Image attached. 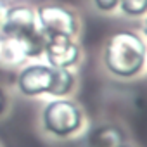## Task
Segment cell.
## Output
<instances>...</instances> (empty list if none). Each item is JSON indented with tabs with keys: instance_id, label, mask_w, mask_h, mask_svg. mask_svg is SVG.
Segmentation results:
<instances>
[{
	"instance_id": "30bf717a",
	"label": "cell",
	"mask_w": 147,
	"mask_h": 147,
	"mask_svg": "<svg viewBox=\"0 0 147 147\" xmlns=\"http://www.w3.org/2000/svg\"><path fill=\"white\" fill-rule=\"evenodd\" d=\"M90 2L99 14H114L118 11L119 0H90Z\"/></svg>"
},
{
	"instance_id": "7a4b0ae2",
	"label": "cell",
	"mask_w": 147,
	"mask_h": 147,
	"mask_svg": "<svg viewBox=\"0 0 147 147\" xmlns=\"http://www.w3.org/2000/svg\"><path fill=\"white\" fill-rule=\"evenodd\" d=\"M78 87V76L75 69H59L47 62L30 61L18 69L16 88L26 99H36L42 95L71 97Z\"/></svg>"
},
{
	"instance_id": "52a82bcc",
	"label": "cell",
	"mask_w": 147,
	"mask_h": 147,
	"mask_svg": "<svg viewBox=\"0 0 147 147\" xmlns=\"http://www.w3.org/2000/svg\"><path fill=\"white\" fill-rule=\"evenodd\" d=\"M0 33L11 35V36H19V38L33 36V35L40 33L35 7H31L28 4L7 5Z\"/></svg>"
},
{
	"instance_id": "7c38bea8",
	"label": "cell",
	"mask_w": 147,
	"mask_h": 147,
	"mask_svg": "<svg viewBox=\"0 0 147 147\" xmlns=\"http://www.w3.org/2000/svg\"><path fill=\"white\" fill-rule=\"evenodd\" d=\"M7 2L5 0H0V30H2V23H4V16H5V9H7Z\"/></svg>"
},
{
	"instance_id": "5b68a950",
	"label": "cell",
	"mask_w": 147,
	"mask_h": 147,
	"mask_svg": "<svg viewBox=\"0 0 147 147\" xmlns=\"http://www.w3.org/2000/svg\"><path fill=\"white\" fill-rule=\"evenodd\" d=\"M43 43L42 31L24 38L0 33V69H19L30 61H38L43 54Z\"/></svg>"
},
{
	"instance_id": "3957f363",
	"label": "cell",
	"mask_w": 147,
	"mask_h": 147,
	"mask_svg": "<svg viewBox=\"0 0 147 147\" xmlns=\"http://www.w3.org/2000/svg\"><path fill=\"white\" fill-rule=\"evenodd\" d=\"M87 116L83 107L71 97L50 99L40 113L42 131L54 140H67L83 131Z\"/></svg>"
},
{
	"instance_id": "9c48e42d",
	"label": "cell",
	"mask_w": 147,
	"mask_h": 147,
	"mask_svg": "<svg viewBox=\"0 0 147 147\" xmlns=\"http://www.w3.org/2000/svg\"><path fill=\"white\" fill-rule=\"evenodd\" d=\"M118 11L128 19H144L147 14V0H119Z\"/></svg>"
},
{
	"instance_id": "4fadbf2b",
	"label": "cell",
	"mask_w": 147,
	"mask_h": 147,
	"mask_svg": "<svg viewBox=\"0 0 147 147\" xmlns=\"http://www.w3.org/2000/svg\"><path fill=\"white\" fill-rule=\"evenodd\" d=\"M116 147H138V145H137V144H133V142H128V140H126V142H121V144H118Z\"/></svg>"
},
{
	"instance_id": "8fae6325",
	"label": "cell",
	"mask_w": 147,
	"mask_h": 147,
	"mask_svg": "<svg viewBox=\"0 0 147 147\" xmlns=\"http://www.w3.org/2000/svg\"><path fill=\"white\" fill-rule=\"evenodd\" d=\"M9 106H11V97L4 87H0V118H4L7 114Z\"/></svg>"
},
{
	"instance_id": "8992f818",
	"label": "cell",
	"mask_w": 147,
	"mask_h": 147,
	"mask_svg": "<svg viewBox=\"0 0 147 147\" xmlns=\"http://www.w3.org/2000/svg\"><path fill=\"white\" fill-rule=\"evenodd\" d=\"M42 57L52 67L75 69L83 61V49L78 38L69 36H45Z\"/></svg>"
},
{
	"instance_id": "ba28073f",
	"label": "cell",
	"mask_w": 147,
	"mask_h": 147,
	"mask_svg": "<svg viewBox=\"0 0 147 147\" xmlns=\"http://www.w3.org/2000/svg\"><path fill=\"white\" fill-rule=\"evenodd\" d=\"M126 130L114 121H102L88 128L85 137V147H116L121 142H126Z\"/></svg>"
},
{
	"instance_id": "6da1fadb",
	"label": "cell",
	"mask_w": 147,
	"mask_h": 147,
	"mask_svg": "<svg viewBox=\"0 0 147 147\" xmlns=\"http://www.w3.org/2000/svg\"><path fill=\"white\" fill-rule=\"evenodd\" d=\"M100 62L109 76L130 82L144 75L147 62V43L144 33L135 30H118L102 45Z\"/></svg>"
},
{
	"instance_id": "277c9868",
	"label": "cell",
	"mask_w": 147,
	"mask_h": 147,
	"mask_svg": "<svg viewBox=\"0 0 147 147\" xmlns=\"http://www.w3.org/2000/svg\"><path fill=\"white\" fill-rule=\"evenodd\" d=\"M36 23L45 36L78 38L82 33L80 14L64 4H42L35 9Z\"/></svg>"
}]
</instances>
